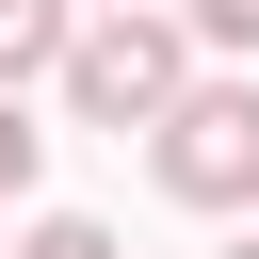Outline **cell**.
Instances as JSON below:
<instances>
[{
	"label": "cell",
	"mask_w": 259,
	"mask_h": 259,
	"mask_svg": "<svg viewBox=\"0 0 259 259\" xmlns=\"http://www.w3.org/2000/svg\"><path fill=\"white\" fill-rule=\"evenodd\" d=\"M81 49V0H0V81H65Z\"/></svg>",
	"instance_id": "obj_3"
},
{
	"label": "cell",
	"mask_w": 259,
	"mask_h": 259,
	"mask_svg": "<svg viewBox=\"0 0 259 259\" xmlns=\"http://www.w3.org/2000/svg\"><path fill=\"white\" fill-rule=\"evenodd\" d=\"M16 259H113V227H97V210H49V227H32Z\"/></svg>",
	"instance_id": "obj_4"
},
{
	"label": "cell",
	"mask_w": 259,
	"mask_h": 259,
	"mask_svg": "<svg viewBox=\"0 0 259 259\" xmlns=\"http://www.w3.org/2000/svg\"><path fill=\"white\" fill-rule=\"evenodd\" d=\"M194 97V32L178 16H81V49H65V113L81 130H162Z\"/></svg>",
	"instance_id": "obj_1"
},
{
	"label": "cell",
	"mask_w": 259,
	"mask_h": 259,
	"mask_svg": "<svg viewBox=\"0 0 259 259\" xmlns=\"http://www.w3.org/2000/svg\"><path fill=\"white\" fill-rule=\"evenodd\" d=\"M146 146H162V194L178 210H243L259 194V81H194Z\"/></svg>",
	"instance_id": "obj_2"
},
{
	"label": "cell",
	"mask_w": 259,
	"mask_h": 259,
	"mask_svg": "<svg viewBox=\"0 0 259 259\" xmlns=\"http://www.w3.org/2000/svg\"><path fill=\"white\" fill-rule=\"evenodd\" d=\"M178 16H194L210 49H259V0H178Z\"/></svg>",
	"instance_id": "obj_6"
},
{
	"label": "cell",
	"mask_w": 259,
	"mask_h": 259,
	"mask_svg": "<svg viewBox=\"0 0 259 259\" xmlns=\"http://www.w3.org/2000/svg\"><path fill=\"white\" fill-rule=\"evenodd\" d=\"M243 259H259V243H243Z\"/></svg>",
	"instance_id": "obj_8"
},
{
	"label": "cell",
	"mask_w": 259,
	"mask_h": 259,
	"mask_svg": "<svg viewBox=\"0 0 259 259\" xmlns=\"http://www.w3.org/2000/svg\"><path fill=\"white\" fill-rule=\"evenodd\" d=\"M81 16H146V0H81Z\"/></svg>",
	"instance_id": "obj_7"
},
{
	"label": "cell",
	"mask_w": 259,
	"mask_h": 259,
	"mask_svg": "<svg viewBox=\"0 0 259 259\" xmlns=\"http://www.w3.org/2000/svg\"><path fill=\"white\" fill-rule=\"evenodd\" d=\"M32 162H49V130L16 113V81H0V194H32Z\"/></svg>",
	"instance_id": "obj_5"
}]
</instances>
